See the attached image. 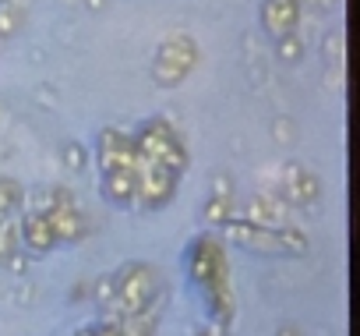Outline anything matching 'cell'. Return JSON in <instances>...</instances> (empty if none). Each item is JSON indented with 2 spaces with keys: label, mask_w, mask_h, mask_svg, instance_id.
<instances>
[{
  "label": "cell",
  "mask_w": 360,
  "mask_h": 336,
  "mask_svg": "<svg viewBox=\"0 0 360 336\" xmlns=\"http://www.w3.org/2000/svg\"><path fill=\"white\" fill-rule=\"evenodd\" d=\"M22 199H25V192H22V185L15 178H0V220H8L11 213H18Z\"/></svg>",
  "instance_id": "30bf717a"
},
{
  "label": "cell",
  "mask_w": 360,
  "mask_h": 336,
  "mask_svg": "<svg viewBox=\"0 0 360 336\" xmlns=\"http://www.w3.org/2000/svg\"><path fill=\"white\" fill-rule=\"evenodd\" d=\"M248 220L258 227H283L286 223V202L279 195H255L248 202Z\"/></svg>",
  "instance_id": "52a82bcc"
},
{
  "label": "cell",
  "mask_w": 360,
  "mask_h": 336,
  "mask_svg": "<svg viewBox=\"0 0 360 336\" xmlns=\"http://www.w3.org/2000/svg\"><path fill=\"white\" fill-rule=\"evenodd\" d=\"M191 336H216V332H205V329H202V332H191Z\"/></svg>",
  "instance_id": "484cf974"
},
{
  "label": "cell",
  "mask_w": 360,
  "mask_h": 336,
  "mask_svg": "<svg viewBox=\"0 0 360 336\" xmlns=\"http://www.w3.org/2000/svg\"><path fill=\"white\" fill-rule=\"evenodd\" d=\"M78 336H96V329L89 325V329H78Z\"/></svg>",
  "instance_id": "d4e9b609"
},
{
  "label": "cell",
  "mask_w": 360,
  "mask_h": 336,
  "mask_svg": "<svg viewBox=\"0 0 360 336\" xmlns=\"http://www.w3.org/2000/svg\"><path fill=\"white\" fill-rule=\"evenodd\" d=\"M82 4H85L89 11H103V8H106V0H82Z\"/></svg>",
  "instance_id": "603a6c76"
},
{
  "label": "cell",
  "mask_w": 360,
  "mask_h": 336,
  "mask_svg": "<svg viewBox=\"0 0 360 336\" xmlns=\"http://www.w3.org/2000/svg\"><path fill=\"white\" fill-rule=\"evenodd\" d=\"M195 61H198V46L191 39H184V36H176L166 46H159L152 78L159 85H180V82H184V75L195 68Z\"/></svg>",
  "instance_id": "7a4b0ae2"
},
{
  "label": "cell",
  "mask_w": 360,
  "mask_h": 336,
  "mask_svg": "<svg viewBox=\"0 0 360 336\" xmlns=\"http://www.w3.org/2000/svg\"><path fill=\"white\" fill-rule=\"evenodd\" d=\"M272 131H276L279 138H290V135H293V127H290V120H276V127H272Z\"/></svg>",
  "instance_id": "7402d4cb"
},
{
  "label": "cell",
  "mask_w": 360,
  "mask_h": 336,
  "mask_svg": "<svg viewBox=\"0 0 360 336\" xmlns=\"http://www.w3.org/2000/svg\"><path fill=\"white\" fill-rule=\"evenodd\" d=\"M60 159H64V166H68V170L71 174H82L85 170V166H89V149L82 145V142H64L60 145Z\"/></svg>",
  "instance_id": "7c38bea8"
},
{
  "label": "cell",
  "mask_w": 360,
  "mask_h": 336,
  "mask_svg": "<svg viewBox=\"0 0 360 336\" xmlns=\"http://www.w3.org/2000/svg\"><path fill=\"white\" fill-rule=\"evenodd\" d=\"M22 25H25V11H22V8H15L11 0H0V39L15 36Z\"/></svg>",
  "instance_id": "8fae6325"
},
{
  "label": "cell",
  "mask_w": 360,
  "mask_h": 336,
  "mask_svg": "<svg viewBox=\"0 0 360 336\" xmlns=\"http://www.w3.org/2000/svg\"><path fill=\"white\" fill-rule=\"evenodd\" d=\"M50 223L57 230V241L60 244H75L85 237V216L78 213V206H68V209H53L50 213Z\"/></svg>",
  "instance_id": "9c48e42d"
},
{
  "label": "cell",
  "mask_w": 360,
  "mask_h": 336,
  "mask_svg": "<svg viewBox=\"0 0 360 336\" xmlns=\"http://www.w3.org/2000/svg\"><path fill=\"white\" fill-rule=\"evenodd\" d=\"M223 237L230 244H240V248H251L258 255H283V241H279V227H258L251 220H226L223 227Z\"/></svg>",
  "instance_id": "3957f363"
},
{
  "label": "cell",
  "mask_w": 360,
  "mask_h": 336,
  "mask_svg": "<svg viewBox=\"0 0 360 336\" xmlns=\"http://www.w3.org/2000/svg\"><path fill=\"white\" fill-rule=\"evenodd\" d=\"M113 283H117V304H120L124 318L145 315L152 308V301L159 297V273L148 262H124L113 273Z\"/></svg>",
  "instance_id": "6da1fadb"
},
{
  "label": "cell",
  "mask_w": 360,
  "mask_h": 336,
  "mask_svg": "<svg viewBox=\"0 0 360 336\" xmlns=\"http://www.w3.org/2000/svg\"><path fill=\"white\" fill-rule=\"evenodd\" d=\"M297 22H300V4H297V0H265V4H262V25L276 39L297 32Z\"/></svg>",
  "instance_id": "8992f818"
},
{
  "label": "cell",
  "mask_w": 360,
  "mask_h": 336,
  "mask_svg": "<svg viewBox=\"0 0 360 336\" xmlns=\"http://www.w3.org/2000/svg\"><path fill=\"white\" fill-rule=\"evenodd\" d=\"M318 178L311 170H304L300 163H286L283 166V178H279V199L286 206H304V202H314L318 199Z\"/></svg>",
  "instance_id": "277c9868"
},
{
  "label": "cell",
  "mask_w": 360,
  "mask_h": 336,
  "mask_svg": "<svg viewBox=\"0 0 360 336\" xmlns=\"http://www.w3.org/2000/svg\"><path fill=\"white\" fill-rule=\"evenodd\" d=\"M4 266H8V269H11V273H15V276H22V273H25V269H29V259H25V255H22V251H11V255H8V259H4Z\"/></svg>",
  "instance_id": "d6986e66"
},
{
  "label": "cell",
  "mask_w": 360,
  "mask_h": 336,
  "mask_svg": "<svg viewBox=\"0 0 360 336\" xmlns=\"http://www.w3.org/2000/svg\"><path fill=\"white\" fill-rule=\"evenodd\" d=\"M22 206H25L29 213L50 216V213H53V192H50V188H36V192H29V199H22Z\"/></svg>",
  "instance_id": "2e32d148"
},
{
  "label": "cell",
  "mask_w": 360,
  "mask_h": 336,
  "mask_svg": "<svg viewBox=\"0 0 360 336\" xmlns=\"http://www.w3.org/2000/svg\"><path fill=\"white\" fill-rule=\"evenodd\" d=\"M276 336H300V329H297V325H283Z\"/></svg>",
  "instance_id": "cb8c5ba5"
},
{
  "label": "cell",
  "mask_w": 360,
  "mask_h": 336,
  "mask_svg": "<svg viewBox=\"0 0 360 336\" xmlns=\"http://www.w3.org/2000/svg\"><path fill=\"white\" fill-rule=\"evenodd\" d=\"M92 294V287L89 283H78V287H71V301H85Z\"/></svg>",
  "instance_id": "44dd1931"
},
{
  "label": "cell",
  "mask_w": 360,
  "mask_h": 336,
  "mask_svg": "<svg viewBox=\"0 0 360 336\" xmlns=\"http://www.w3.org/2000/svg\"><path fill=\"white\" fill-rule=\"evenodd\" d=\"M230 209H233V199H219V195H212V199L205 202V209H202V220H205L209 227H223V223L230 220Z\"/></svg>",
  "instance_id": "4fadbf2b"
},
{
  "label": "cell",
  "mask_w": 360,
  "mask_h": 336,
  "mask_svg": "<svg viewBox=\"0 0 360 336\" xmlns=\"http://www.w3.org/2000/svg\"><path fill=\"white\" fill-rule=\"evenodd\" d=\"M321 54H325L328 61L342 64V57H346V36H342V29H332V32L321 39Z\"/></svg>",
  "instance_id": "e0dca14e"
},
{
  "label": "cell",
  "mask_w": 360,
  "mask_h": 336,
  "mask_svg": "<svg viewBox=\"0 0 360 336\" xmlns=\"http://www.w3.org/2000/svg\"><path fill=\"white\" fill-rule=\"evenodd\" d=\"M279 241H283V255H304L307 251V237L297 227H290V223L279 227Z\"/></svg>",
  "instance_id": "9a60e30c"
},
{
  "label": "cell",
  "mask_w": 360,
  "mask_h": 336,
  "mask_svg": "<svg viewBox=\"0 0 360 336\" xmlns=\"http://www.w3.org/2000/svg\"><path fill=\"white\" fill-rule=\"evenodd\" d=\"M18 237H22V244H25V251H32V255H50L60 241H57V230H53V223H50V216H39V213H29L25 216V223L18 227Z\"/></svg>",
  "instance_id": "5b68a950"
},
{
  "label": "cell",
  "mask_w": 360,
  "mask_h": 336,
  "mask_svg": "<svg viewBox=\"0 0 360 336\" xmlns=\"http://www.w3.org/2000/svg\"><path fill=\"white\" fill-rule=\"evenodd\" d=\"M103 199H110L113 206H134V174L127 166L103 174Z\"/></svg>",
  "instance_id": "ba28073f"
},
{
  "label": "cell",
  "mask_w": 360,
  "mask_h": 336,
  "mask_svg": "<svg viewBox=\"0 0 360 336\" xmlns=\"http://www.w3.org/2000/svg\"><path fill=\"white\" fill-rule=\"evenodd\" d=\"M92 329H96V336H120V325L117 322H99Z\"/></svg>",
  "instance_id": "ffe728a7"
},
{
  "label": "cell",
  "mask_w": 360,
  "mask_h": 336,
  "mask_svg": "<svg viewBox=\"0 0 360 336\" xmlns=\"http://www.w3.org/2000/svg\"><path fill=\"white\" fill-rule=\"evenodd\" d=\"M276 57H279V61H286V64L300 61V57H304V39H300L297 32L279 36V39H276Z\"/></svg>",
  "instance_id": "5bb4252c"
},
{
  "label": "cell",
  "mask_w": 360,
  "mask_h": 336,
  "mask_svg": "<svg viewBox=\"0 0 360 336\" xmlns=\"http://www.w3.org/2000/svg\"><path fill=\"white\" fill-rule=\"evenodd\" d=\"M212 195H219V199H233V181L226 178V174H212Z\"/></svg>",
  "instance_id": "ac0fdd59"
}]
</instances>
